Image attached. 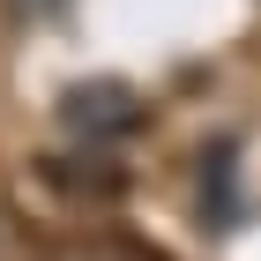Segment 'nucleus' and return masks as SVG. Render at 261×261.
<instances>
[{"label":"nucleus","instance_id":"nucleus-1","mask_svg":"<svg viewBox=\"0 0 261 261\" xmlns=\"http://www.w3.org/2000/svg\"><path fill=\"white\" fill-rule=\"evenodd\" d=\"M53 261H127L120 246H75V254H53Z\"/></svg>","mask_w":261,"mask_h":261}]
</instances>
